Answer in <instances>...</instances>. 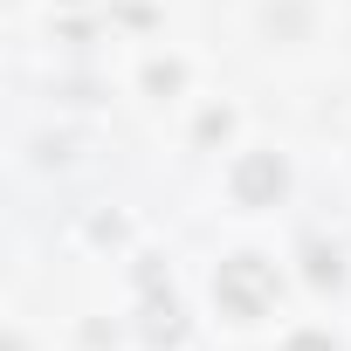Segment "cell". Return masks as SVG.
Masks as SVG:
<instances>
[{"label":"cell","instance_id":"cell-1","mask_svg":"<svg viewBox=\"0 0 351 351\" xmlns=\"http://www.w3.org/2000/svg\"><path fill=\"white\" fill-rule=\"evenodd\" d=\"M214 296H221V310H228V317H262V310L276 303V276H269V262L234 255V262H221Z\"/></svg>","mask_w":351,"mask_h":351},{"label":"cell","instance_id":"cell-2","mask_svg":"<svg viewBox=\"0 0 351 351\" xmlns=\"http://www.w3.org/2000/svg\"><path fill=\"white\" fill-rule=\"evenodd\" d=\"M234 193L255 207V200H269V193H282V165L276 158H248L241 172H234Z\"/></svg>","mask_w":351,"mask_h":351},{"label":"cell","instance_id":"cell-3","mask_svg":"<svg viewBox=\"0 0 351 351\" xmlns=\"http://www.w3.org/2000/svg\"><path fill=\"white\" fill-rule=\"evenodd\" d=\"M289 351H330V337H296Z\"/></svg>","mask_w":351,"mask_h":351}]
</instances>
